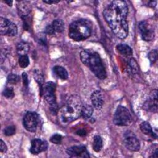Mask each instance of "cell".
I'll use <instances>...</instances> for the list:
<instances>
[{
	"instance_id": "33",
	"label": "cell",
	"mask_w": 158,
	"mask_h": 158,
	"mask_svg": "<svg viewBox=\"0 0 158 158\" xmlns=\"http://www.w3.org/2000/svg\"><path fill=\"white\" fill-rule=\"evenodd\" d=\"M43 2L46 3L48 4H56L58 3L60 1H56V0H44L43 1Z\"/></svg>"
},
{
	"instance_id": "27",
	"label": "cell",
	"mask_w": 158,
	"mask_h": 158,
	"mask_svg": "<svg viewBox=\"0 0 158 158\" xmlns=\"http://www.w3.org/2000/svg\"><path fill=\"white\" fill-rule=\"evenodd\" d=\"M148 59L150 61V63L151 64H154L157 59V49H153L152 51H151L148 55Z\"/></svg>"
},
{
	"instance_id": "24",
	"label": "cell",
	"mask_w": 158,
	"mask_h": 158,
	"mask_svg": "<svg viewBox=\"0 0 158 158\" xmlns=\"http://www.w3.org/2000/svg\"><path fill=\"white\" fill-rule=\"evenodd\" d=\"M128 65L130 67V69L131 70V72L133 73H135L138 72V65L137 64V62L134 58H131L128 60Z\"/></svg>"
},
{
	"instance_id": "30",
	"label": "cell",
	"mask_w": 158,
	"mask_h": 158,
	"mask_svg": "<svg viewBox=\"0 0 158 158\" xmlns=\"http://www.w3.org/2000/svg\"><path fill=\"white\" fill-rule=\"evenodd\" d=\"M45 32H46V33H47L48 35H54L55 33V31H54V29L52 24L48 25L46 27Z\"/></svg>"
},
{
	"instance_id": "23",
	"label": "cell",
	"mask_w": 158,
	"mask_h": 158,
	"mask_svg": "<svg viewBox=\"0 0 158 158\" xmlns=\"http://www.w3.org/2000/svg\"><path fill=\"white\" fill-rule=\"evenodd\" d=\"M30 64L29 58L27 55L20 56L19 58V64L22 68H26Z\"/></svg>"
},
{
	"instance_id": "21",
	"label": "cell",
	"mask_w": 158,
	"mask_h": 158,
	"mask_svg": "<svg viewBox=\"0 0 158 158\" xmlns=\"http://www.w3.org/2000/svg\"><path fill=\"white\" fill-rule=\"evenodd\" d=\"M102 148V139L99 135H96L93 138V149L96 152H99Z\"/></svg>"
},
{
	"instance_id": "10",
	"label": "cell",
	"mask_w": 158,
	"mask_h": 158,
	"mask_svg": "<svg viewBox=\"0 0 158 158\" xmlns=\"http://www.w3.org/2000/svg\"><path fill=\"white\" fill-rule=\"evenodd\" d=\"M138 27L142 39L146 41H152L155 36L154 30L151 25L146 20L141 21L139 23Z\"/></svg>"
},
{
	"instance_id": "17",
	"label": "cell",
	"mask_w": 158,
	"mask_h": 158,
	"mask_svg": "<svg viewBox=\"0 0 158 158\" xmlns=\"http://www.w3.org/2000/svg\"><path fill=\"white\" fill-rule=\"evenodd\" d=\"M52 70L54 73L61 80H65L68 78V77H69L68 72L66 70V69L63 67L59 66V65H56L53 67Z\"/></svg>"
},
{
	"instance_id": "19",
	"label": "cell",
	"mask_w": 158,
	"mask_h": 158,
	"mask_svg": "<svg viewBox=\"0 0 158 158\" xmlns=\"http://www.w3.org/2000/svg\"><path fill=\"white\" fill-rule=\"evenodd\" d=\"M93 113V108L91 106L85 104L82 106L81 110V116L85 119L89 118Z\"/></svg>"
},
{
	"instance_id": "22",
	"label": "cell",
	"mask_w": 158,
	"mask_h": 158,
	"mask_svg": "<svg viewBox=\"0 0 158 158\" xmlns=\"http://www.w3.org/2000/svg\"><path fill=\"white\" fill-rule=\"evenodd\" d=\"M52 25L54 29L55 32L60 33L64 30V23L60 19H56L53 21Z\"/></svg>"
},
{
	"instance_id": "28",
	"label": "cell",
	"mask_w": 158,
	"mask_h": 158,
	"mask_svg": "<svg viewBox=\"0 0 158 158\" xmlns=\"http://www.w3.org/2000/svg\"><path fill=\"white\" fill-rule=\"evenodd\" d=\"M15 133V127L14 125H10L6 127L4 129V133L6 136H12Z\"/></svg>"
},
{
	"instance_id": "14",
	"label": "cell",
	"mask_w": 158,
	"mask_h": 158,
	"mask_svg": "<svg viewBox=\"0 0 158 158\" xmlns=\"http://www.w3.org/2000/svg\"><path fill=\"white\" fill-rule=\"evenodd\" d=\"M91 101L93 106L96 109H101L104 104V99L101 91L99 90L94 91L91 95Z\"/></svg>"
},
{
	"instance_id": "34",
	"label": "cell",
	"mask_w": 158,
	"mask_h": 158,
	"mask_svg": "<svg viewBox=\"0 0 158 158\" xmlns=\"http://www.w3.org/2000/svg\"><path fill=\"white\" fill-rule=\"evenodd\" d=\"M86 131L85 130H78L77 131V134H78V135H80V136H84L86 135Z\"/></svg>"
},
{
	"instance_id": "9",
	"label": "cell",
	"mask_w": 158,
	"mask_h": 158,
	"mask_svg": "<svg viewBox=\"0 0 158 158\" xmlns=\"http://www.w3.org/2000/svg\"><path fill=\"white\" fill-rule=\"evenodd\" d=\"M123 143L126 148L131 151H138L140 149L138 139L131 131H127L123 134Z\"/></svg>"
},
{
	"instance_id": "15",
	"label": "cell",
	"mask_w": 158,
	"mask_h": 158,
	"mask_svg": "<svg viewBox=\"0 0 158 158\" xmlns=\"http://www.w3.org/2000/svg\"><path fill=\"white\" fill-rule=\"evenodd\" d=\"M116 49L119 54L124 56L128 57L131 56L133 54L132 49L126 44L120 43L117 44L116 46Z\"/></svg>"
},
{
	"instance_id": "6",
	"label": "cell",
	"mask_w": 158,
	"mask_h": 158,
	"mask_svg": "<svg viewBox=\"0 0 158 158\" xmlns=\"http://www.w3.org/2000/svg\"><path fill=\"white\" fill-rule=\"evenodd\" d=\"M131 121L132 117L129 110L124 106H118L114 115V123L118 126H127Z\"/></svg>"
},
{
	"instance_id": "20",
	"label": "cell",
	"mask_w": 158,
	"mask_h": 158,
	"mask_svg": "<svg viewBox=\"0 0 158 158\" xmlns=\"http://www.w3.org/2000/svg\"><path fill=\"white\" fill-rule=\"evenodd\" d=\"M17 52L20 56L27 55V52L30 49L29 44L25 42H20L17 45Z\"/></svg>"
},
{
	"instance_id": "1",
	"label": "cell",
	"mask_w": 158,
	"mask_h": 158,
	"mask_svg": "<svg viewBox=\"0 0 158 158\" xmlns=\"http://www.w3.org/2000/svg\"><path fill=\"white\" fill-rule=\"evenodd\" d=\"M128 7L123 1H114L104 10V17L115 35L120 39L128 35Z\"/></svg>"
},
{
	"instance_id": "13",
	"label": "cell",
	"mask_w": 158,
	"mask_h": 158,
	"mask_svg": "<svg viewBox=\"0 0 158 158\" xmlns=\"http://www.w3.org/2000/svg\"><path fill=\"white\" fill-rule=\"evenodd\" d=\"M48 143L44 140L40 138L34 139L31 142L30 151L33 154H38L48 149Z\"/></svg>"
},
{
	"instance_id": "26",
	"label": "cell",
	"mask_w": 158,
	"mask_h": 158,
	"mask_svg": "<svg viewBox=\"0 0 158 158\" xmlns=\"http://www.w3.org/2000/svg\"><path fill=\"white\" fill-rule=\"evenodd\" d=\"M19 80H20L19 76L16 74H14V73H11L10 75H9L7 77V83L9 84H11V85L16 84L17 83H18L19 81Z\"/></svg>"
},
{
	"instance_id": "5",
	"label": "cell",
	"mask_w": 158,
	"mask_h": 158,
	"mask_svg": "<svg viewBox=\"0 0 158 158\" xmlns=\"http://www.w3.org/2000/svg\"><path fill=\"white\" fill-rule=\"evenodd\" d=\"M56 85L52 81H48L43 85L41 89V94H43L44 99L49 105L50 110L53 114L58 113V106L57 104L55 91Z\"/></svg>"
},
{
	"instance_id": "16",
	"label": "cell",
	"mask_w": 158,
	"mask_h": 158,
	"mask_svg": "<svg viewBox=\"0 0 158 158\" xmlns=\"http://www.w3.org/2000/svg\"><path fill=\"white\" fill-rule=\"evenodd\" d=\"M140 130L143 133L146 135H150L152 138L156 139L157 134L155 133L152 129L151 125L147 122H143L140 124Z\"/></svg>"
},
{
	"instance_id": "4",
	"label": "cell",
	"mask_w": 158,
	"mask_h": 158,
	"mask_svg": "<svg viewBox=\"0 0 158 158\" xmlns=\"http://www.w3.org/2000/svg\"><path fill=\"white\" fill-rule=\"evenodd\" d=\"M92 23L86 19H79L72 22L69 27V36L74 41L85 40L91 34Z\"/></svg>"
},
{
	"instance_id": "8",
	"label": "cell",
	"mask_w": 158,
	"mask_h": 158,
	"mask_svg": "<svg viewBox=\"0 0 158 158\" xmlns=\"http://www.w3.org/2000/svg\"><path fill=\"white\" fill-rule=\"evenodd\" d=\"M0 33L1 35L15 36L17 33V27L9 19L1 17L0 18Z\"/></svg>"
},
{
	"instance_id": "31",
	"label": "cell",
	"mask_w": 158,
	"mask_h": 158,
	"mask_svg": "<svg viewBox=\"0 0 158 158\" xmlns=\"http://www.w3.org/2000/svg\"><path fill=\"white\" fill-rule=\"evenodd\" d=\"M7 150V147L6 143L2 140H0V151L1 152H6Z\"/></svg>"
},
{
	"instance_id": "32",
	"label": "cell",
	"mask_w": 158,
	"mask_h": 158,
	"mask_svg": "<svg viewBox=\"0 0 158 158\" xmlns=\"http://www.w3.org/2000/svg\"><path fill=\"white\" fill-rule=\"evenodd\" d=\"M22 81H23V85L27 87L28 85V76H27V73L25 72H23L22 73Z\"/></svg>"
},
{
	"instance_id": "11",
	"label": "cell",
	"mask_w": 158,
	"mask_h": 158,
	"mask_svg": "<svg viewBox=\"0 0 158 158\" xmlns=\"http://www.w3.org/2000/svg\"><path fill=\"white\" fill-rule=\"evenodd\" d=\"M157 104V90L153 89L151 92L149 98L143 104V108L148 112H157L158 109Z\"/></svg>"
},
{
	"instance_id": "18",
	"label": "cell",
	"mask_w": 158,
	"mask_h": 158,
	"mask_svg": "<svg viewBox=\"0 0 158 158\" xmlns=\"http://www.w3.org/2000/svg\"><path fill=\"white\" fill-rule=\"evenodd\" d=\"M17 7L19 11V13L21 14L22 17H25L29 15L30 12V9L29 4H27L28 2L25 1H20L19 2Z\"/></svg>"
},
{
	"instance_id": "36",
	"label": "cell",
	"mask_w": 158,
	"mask_h": 158,
	"mask_svg": "<svg viewBox=\"0 0 158 158\" xmlns=\"http://www.w3.org/2000/svg\"><path fill=\"white\" fill-rule=\"evenodd\" d=\"M5 3H6L9 6H12V1H10V0H6L4 1Z\"/></svg>"
},
{
	"instance_id": "25",
	"label": "cell",
	"mask_w": 158,
	"mask_h": 158,
	"mask_svg": "<svg viewBox=\"0 0 158 158\" xmlns=\"http://www.w3.org/2000/svg\"><path fill=\"white\" fill-rule=\"evenodd\" d=\"M2 95L8 99H11L14 96V89L12 87L7 86L2 91Z\"/></svg>"
},
{
	"instance_id": "2",
	"label": "cell",
	"mask_w": 158,
	"mask_h": 158,
	"mask_svg": "<svg viewBox=\"0 0 158 158\" xmlns=\"http://www.w3.org/2000/svg\"><path fill=\"white\" fill-rule=\"evenodd\" d=\"M82 102L77 95H72L69 98L66 102L58 111L59 120L64 125H67L81 116Z\"/></svg>"
},
{
	"instance_id": "12",
	"label": "cell",
	"mask_w": 158,
	"mask_h": 158,
	"mask_svg": "<svg viewBox=\"0 0 158 158\" xmlns=\"http://www.w3.org/2000/svg\"><path fill=\"white\" fill-rule=\"evenodd\" d=\"M66 153L70 157H89V154L85 146H73L67 149Z\"/></svg>"
},
{
	"instance_id": "3",
	"label": "cell",
	"mask_w": 158,
	"mask_h": 158,
	"mask_svg": "<svg viewBox=\"0 0 158 158\" xmlns=\"http://www.w3.org/2000/svg\"><path fill=\"white\" fill-rule=\"evenodd\" d=\"M81 62L88 67L94 75L100 80H104L107 77V73L99 54L95 51L86 49L80 52Z\"/></svg>"
},
{
	"instance_id": "7",
	"label": "cell",
	"mask_w": 158,
	"mask_h": 158,
	"mask_svg": "<svg viewBox=\"0 0 158 158\" xmlns=\"http://www.w3.org/2000/svg\"><path fill=\"white\" fill-rule=\"evenodd\" d=\"M40 118L37 113L27 112L23 118V125L28 131L35 132L38 126Z\"/></svg>"
},
{
	"instance_id": "35",
	"label": "cell",
	"mask_w": 158,
	"mask_h": 158,
	"mask_svg": "<svg viewBox=\"0 0 158 158\" xmlns=\"http://www.w3.org/2000/svg\"><path fill=\"white\" fill-rule=\"evenodd\" d=\"M147 4L149 7H154L156 6V1H148Z\"/></svg>"
},
{
	"instance_id": "29",
	"label": "cell",
	"mask_w": 158,
	"mask_h": 158,
	"mask_svg": "<svg viewBox=\"0 0 158 158\" xmlns=\"http://www.w3.org/2000/svg\"><path fill=\"white\" fill-rule=\"evenodd\" d=\"M62 137L60 135L54 134L51 137L50 141L54 144H60L62 141Z\"/></svg>"
}]
</instances>
